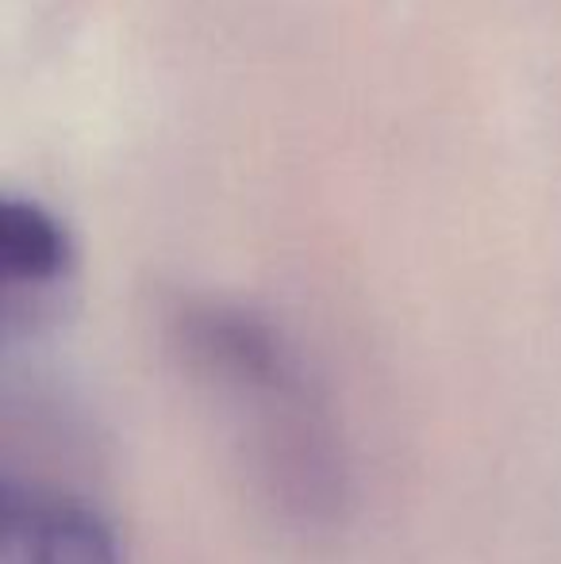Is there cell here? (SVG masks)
Instances as JSON below:
<instances>
[{"label": "cell", "instance_id": "6da1fadb", "mask_svg": "<svg viewBox=\"0 0 561 564\" xmlns=\"http://www.w3.org/2000/svg\"><path fill=\"white\" fill-rule=\"evenodd\" d=\"M177 349L224 408L266 499L296 527H331L346 503V460L289 341L242 307L193 304L177 315Z\"/></svg>", "mask_w": 561, "mask_h": 564}, {"label": "cell", "instance_id": "7a4b0ae2", "mask_svg": "<svg viewBox=\"0 0 561 564\" xmlns=\"http://www.w3.org/2000/svg\"><path fill=\"white\" fill-rule=\"evenodd\" d=\"M0 564H123L112 527L82 499L4 484Z\"/></svg>", "mask_w": 561, "mask_h": 564}, {"label": "cell", "instance_id": "3957f363", "mask_svg": "<svg viewBox=\"0 0 561 564\" xmlns=\"http://www.w3.org/2000/svg\"><path fill=\"white\" fill-rule=\"evenodd\" d=\"M69 238L58 219L35 200L8 196L0 204V276L8 296L20 289L46 292L69 273Z\"/></svg>", "mask_w": 561, "mask_h": 564}]
</instances>
